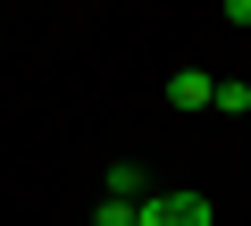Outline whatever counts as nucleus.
Here are the masks:
<instances>
[{
    "mask_svg": "<svg viewBox=\"0 0 251 226\" xmlns=\"http://www.w3.org/2000/svg\"><path fill=\"white\" fill-rule=\"evenodd\" d=\"M134 226H209V201L201 193H143Z\"/></svg>",
    "mask_w": 251,
    "mask_h": 226,
    "instance_id": "obj_1",
    "label": "nucleus"
},
{
    "mask_svg": "<svg viewBox=\"0 0 251 226\" xmlns=\"http://www.w3.org/2000/svg\"><path fill=\"white\" fill-rule=\"evenodd\" d=\"M168 109H184V118L209 109V67H176V75H168Z\"/></svg>",
    "mask_w": 251,
    "mask_h": 226,
    "instance_id": "obj_2",
    "label": "nucleus"
},
{
    "mask_svg": "<svg viewBox=\"0 0 251 226\" xmlns=\"http://www.w3.org/2000/svg\"><path fill=\"white\" fill-rule=\"evenodd\" d=\"M100 193H109V201H143V193H151V176H143L134 159H117V168L100 176Z\"/></svg>",
    "mask_w": 251,
    "mask_h": 226,
    "instance_id": "obj_4",
    "label": "nucleus"
},
{
    "mask_svg": "<svg viewBox=\"0 0 251 226\" xmlns=\"http://www.w3.org/2000/svg\"><path fill=\"white\" fill-rule=\"evenodd\" d=\"M209 109L218 118H251V84L243 75H209Z\"/></svg>",
    "mask_w": 251,
    "mask_h": 226,
    "instance_id": "obj_3",
    "label": "nucleus"
},
{
    "mask_svg": "<svg viewBox=\"0 0 251 226\" xmlns=\"http://www.w3.org/2000/svg\"><path fill=\"white\" fill-rule=\"evenodd\" d=\"M92 226H134V201H100V218Z\"/></svg>",
    "mask_w": 251,
    "mask_h": 226,
    "instance_id": "obj_5",
    "label": "nucleus"
},
{
    "mask_svg": "<svg viewBox=\"0 0 251 226\" xmlns=\"http://www.w3.org/2000/svg\"><path fill=\"white\" fill-rule=\"evenodd\" d=\"M226 25H234V34L251 25V0H226Z\"/></svg>",
    "mask_w": 251,
    "mask_h": 226,
    "instance_id": "obj_6",
    "label": "nucleus"
}]
</instances>
